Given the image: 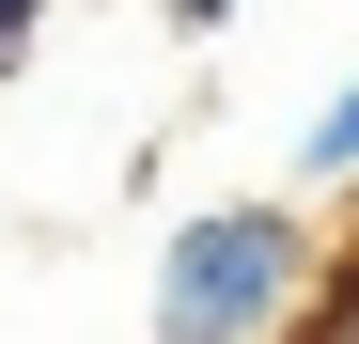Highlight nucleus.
Segmentation results:
<instances>
[{
	"label": "nucleus",
	"instance_id": "obj_3",
	"mask_svg": "<svg viewBox=\"0 0 359 344\" xmlns=\"http://www.w3.org/2000/svg\"><path fill=\"white\" fill-rule=\"evenodd\" d=\"M32 47H47V0H0V79H16Z\"/></svg>",
	"mask_w": 359,
	"mask_h": 344
},
{
	"label": "nucleus",
	"instance_id": "obj_4",
	"mask_svg": "<svg viewBox=\"0 0 359 344\" xmlns=\"http://www.w3.org/2000/svg\"><path fill=\"white\" fill-rule=\"evenodd\" d=\"M156 16L188 32V47H203V32H234V16H250V0H156Z\"/></svg>",
	"mask_w": 359,
	"mask_h": 344
},
{
	"label": "nucleus",
	"instance_id": "obj_1",
	"mask_svg": "<svg viewBox=\"0 0 359 344\" xmlns=\"http://www.w3.org/2000/svg\"><path fill=\"white\" fill-rule=\"evenodd\" d=\"M328 282V235L297 204H188L156 235V344H281Z\"/></svg>",
	"mask_w": 359,
	"mask_h": 344
},
{
	"label": "nucleus",
	"instance_id": "obj_2",
	"mask_svg": "<svg viewBox=\"0 0 359 344\" xmlns=\"http://www.w3.org/2000/svg\"><path fill=\"white\" fill-rule=\"evenodd\" d=\"M297 188H359V79L313 110V126H297Z\"/></svg>",
	"mask_w": 359,
	"mask_h": 344
}]
</instances>
